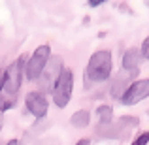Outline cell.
<instances>
[{"mask_svg": "<svg viewBox=\"0 0 149 145\" xmlns=\"http://www.w3.org/2000/svg\"><path fill=\"white\" fill-rule=\"evenodd\" d=\"M117 123H119L121 126L125 128V130H128V132H130L132 128L140 126V119H138V117H132V115H125V117H119V119H117Z\"/></svg>", "mask_w": 149, "mask_h": 145, "instance_id": "7c38bea8", "label": "cell"}, {"mask_svg": "<svg viewBox=\"0 0 149 145\" xmlns=\"http://www.w3.org/2000/svg\"><path fill=\"white\" fill-rule=\"evenodd\" d=\"M140 74V68H132V70H121L119 74L111 77V83H109V94L113 100H119L123 96V92L127 91V87L136 79V76Z\"/></svg>", "mask_w": 149, "mask_h": 145, "instance_id": "52a82bcc", "label": "cell"}, {"mask_svg": "<svg viewBox=\"0 0 149 145\" xmlns=\"http://www.w3.org/2000/svg\"><path fill=\"white\" fill-rule=\"evenodd\" d=\"M70 124H72L74 128H87L89 124H91V113L87 111V109H79V111H76L72 117H70Z\"/></svg>", "mask_w": 149, "mask_h": 145, "instance_id": "30bf717a", "label": "cell"}, {"mask_svg": "<svg viewBox=\"0 0 149 145\" xmlns=\"http://www.w3.org/2000/svg\"><path fill=\"white\" fill-rule=\"evenodd\" d=\"M140 62H142V57H140L138 47H130V49H127L123 53V60H121V64H123L125 70L140 68Z\"/></svg>", "mask_w": 149, "mask_h": 145, "instance_id": "9c48e42d", "label": "cell"}, {"mask_svg": "<svg viewBox=\"0 0 149 145\" xmlns=\"http://www.w3.org/2000/svg\"><path fill=\"white\" fill-rule=\"evenodd\" d=\"M111 68H113V60H111V53L108 49H100L96 53H93L87 68H85V87L89 89L95 83L108 81L109 76H111Z\"/></svg>", "mask_w": 149, "mask_h": 145, "instance_id": "6da1fadb", "label": "cell"}, {"mask_svg": "<svg viewBox=\"0 0 149 145\" xmlns=\"http://www.w3.org/2000/svg\"><path fill=\"white\" fill-rule=\"evenodd\" d=\"M72 91H74V72L70 68H62L61 74H58L57 83H55L53 91H51L55 105L61 109L66 108L70 98H72Z\"/></svg>", "mask_w": 149, "mask_h": 145, "instance_id": "277c9868", "label": "cell"}, {"mask_svg": "<svg viewBox=\"0 0 149 145\" xmlns=\"http://www.w3.org/2000/svg\"><path fill=\"white\" fill-rule=\"evenodd\" d=\"M34 145H58V142L53 139V138H44V139H40L38 143H34Z\"/></svg>", "mask_w": 149, "mask_h": 145, "instance_id": "e0dca14e", "label": "cell"}, {"mask_svg": "<svg viewBox=\"0 0 149 145\" xmlns=\"http://www.w3.org/2000/svg\"><path fill=\"white\" fill-rule=\"evenodd\" d=\"M64 68V62H62V57L61 55H51L47 64H45V68L42 70V74L38 76L36 83H38V92H42V94H45V92H51L55 87V83H57L58 79V74H61V70Z\"/></svg>", "mask_w": 149, "mask_h": 145, "instance_id": "3957f363", "label": "cell"}, {"mask_svg": "<svg viewBox=\"0 0 149 145\" xmlns=\"http://www.w3.org/2000/svg\"><path fill=\"white\" fill-rule=\"evenodd\" d=\"M51 57V47L47 44L44 45H38L36 49H34V53L30 55V57H26V62H25V77L29 81H36L38 76L42 74V70L45 68V64H47Z\"/></svg>", "mask_w": 149, "mask_h": 145, "instance_id": "5b68a950", "label": "cell"}, {"mask_svg": "<svg viewBox=\"0 0 149 145\" xmlns=\"http://www.w3.org/2000/svg\"><path fill=\"white\" fill-rule=\"evenodd\" d=\"M147 96H149V79L143 77V79L132 81L119 100L123 102V105H134V104H138V102L146 100Z\"/></svg>", "mask_w": 149, "mask_h": 145, "instance_id": "8992f818", "label": "cell"}, {"mask_svg": "<svg viewBox=\"0 0 149 145\" xmlns=\"http://www.w3.org/2000/svg\"><path fill=\"white\" fill-rule=\"evenodd\" d=\"M96 117H98V124H106L113 121V105L102 104L96 108Z\"/></svg>", "mask_w": 149, "mask_h": 145, "instance_id": "8fae6325", "label": "cell"}, {"mask_svg": "<svg viewBox=\"0 0 149 145\" xmlns=\"http://www.w3.org/2000/svg\"><path fill=\"white\" fill-rule=\"evenodd\" d=\"M4 81H6V70H0V92H2Z\"/></svg>", "mask_w": 149, "mask_h": 145, "instance_id": "d6986e66", "label": "cell"}, {"mask_svg": "<svg viewBox=\"0 0 149 145\" xmlns=\"http://www.w3.org/2000/svg\"><path fill=\"white\" fill-rule=\"evenodd\" d=\"M25 62H26V55H21L17 60H13L6 68V81H4L2 87V94H6L11 100H15L19 89H21L23 76H25Z\"/></svg>", "mask_w": 149, "mask_h": 145, "instance_id": "7a4b0ae2", "label": "cell"}, {"mask_svg": "<svg viewBox=\"0 0 149 145\" xmlns=\"http://www.w3.org/2000/svg\"><path fill=\"white\" fill-rule=\"evenodd\" d=\"M147 142H149V134L147 132H142V134L132 142V145H147Z\"/></svg>", "mask_w": 149, "mask_h": 145, "instance_id": "2e32d148", "label": "cell"}, {"mask_svg": "<svg viewBox=\"0 0 149 145\" xmlns=\"http://www.w3.org/2000/svg\"><path fill=\"white\" fill-rule=\"evenodd\" d=\"M2 128H4V117L0 115V132H2Z\"/></svg>", "mask_w": 149, "mask_h": 145, "instance_id": "7402d4cb", "label": "cell"}, {"mask_svg": "<svg viewBox=\"0 0 149 145\" xmlns=\"http://www.w3.org/2000/svg\"><path fill=\"white\" fill-rule=\"evenodd\" d=\"M25 105L29 109L30 115H34L36 119H44L47 117V109H49V104L45 100V96L38 91H32L25 96Z\"/></svg>", "mask_w": 149, "mask_h": 145, "instance_id": "ba28073f", "label": "cell"}, {"mask_svg": "<svg viewBox=\"0 0 149 145\" xmlns=\"http://www.w3.org/2000/svg\"><path fill=\"white\" fill-rule=\"evenodd\" d=\"M140 57H142V60H147L149 58V38H143L142 45H140Z\"/></svg>", "mask_w": 149, "mask_h": 145, "instance_id": "9a60e30c", "label": "cell"}, {"mask_svg": "<svg viewBox=\"0 0 149 145\" xmlns=\"http://www.w3.org/2000/svg\"><path fill=\"white\" fill-rule=\"evenodd\" d=\"M13 104H15V100H11V98H8L6 94H2V92H0V113L6 111V109H10Z\"/></svg>", "mask_w": 149, "mask_h": 145, "instance_id": "5bb4252c", "label": "cell"}, {"mask_svg": "<svg viewBox=\"0 0 149 145\" xmlns=\"http://www.w3.org/2000/svg\"><path fill=\"white\" fill-rule=\"evenodd\" d=\"M6 145H21V142H19V139H15V138H13V139H10V142H8Z\"/></svg>", "mask_w": 149, "mask_h": 145, "instance_id": "44dd1931", "label": "cell"}, {"mask_svg": "<svg viewBox=\"0 0 149 145\" xmlns=\"http://www.w3.org/2000/svg\"><path fill=\"white\" fill-rule=\"evenodd\" d=\"M45 128H49V123L45 121V117H44V119H38V121H36V126H32V128H30V130L25 134V139H30V136H32V134H34V136H40L42 132L45 130Z\"/></svg>", "mask_w": 149, "mask_h": 145, "instance_id": "4fadbf2b", "label": "cell"}, {"mask_svg": "<svg viewBox=\"0 0 149 145\" xmlns=\"http://www.w3.org/2000/svg\"><path fill=\"white\" fill-rule=\"evenodd\" d=\"M108 0H87V4L91 8H98V6H102V4H106Z\"/></svg>", "mask_w": 149, "mask_h": 145, "instance_id": "ac0fdd59", "label": "cell"}, {"mask_svg": "<svg viewBox=\"0 0 149 145\" xmlns=\"http://www.w3.org/2000/svg\"><path fill=\"white\" fill-rule=\"evenodd\" d=\"M76 145H91V142H89L87 138H83V139H79V142H77Z\"/></svg>", "mask_w": 149, "mask_h": 145, "instance_id": "ffe728a7", "label": "cell"}]
</instances>
